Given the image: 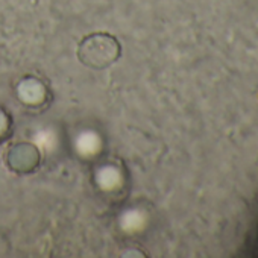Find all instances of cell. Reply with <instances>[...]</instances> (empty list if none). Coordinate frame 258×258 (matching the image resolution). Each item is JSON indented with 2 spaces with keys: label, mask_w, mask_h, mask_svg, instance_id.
I'll return each mask as SVG.
<instances>
[{
  "label": "cell",
  "mask_w": 258,
  "mask_h": 258,
  "mask_svg": "<svg viewBox=\"0 0 258 258\" xmlns=\"http://www.w3.org/2000/svg\"><path fill=\"white\" fill-rule=\"evenodd\" d=\"M5 164L16 175H31L41 164V151L32 142H16L5 152Z\"/></svg>",
  "instance_id": "cell-2"
},
{
  "label": "cell",
  "mask_w": 258,
  "mask_h": 258,
  "mask_svg": "<svg viewBox=\"0 0 258 258\" xmlns=\"http://www.w3.org/2000/svg\"><path fill=\"white\" fill-rule=\"evenodd\" d=\"M16 96L23 106L40 108L50 99V90L47 84L37 76H25L16 85Z\"/></svg>",
  "instance_id": "cell-3"
},
{
  "label": "cell",
  "mask_w": 258,
  "mask_h": 258,
  "mask_svg": "<svg viewBox=\"0 0 258 258\" xmlns=\"http://www.w3.org/2000/svg\"><path fill=\"white\" fill-rule=\"evenodd\" d=\"M11 127H13L11 115L5 108L0 106V142L5 140L11 134Z\"/></svg>",
  "instance_id": "cell-4"
},
{
  "label": "cell",
  "mask_w": 258,
  "mask_h": 258,
  "mask_svg": "<svg viewBox=\"0 0 258 258\" xmlns=\"http://www.w3.org/2000/svg\"><path fill=\"white\" fill-rule=\"evenodd\" d=\"M76 56L87 69L105 70L120 59L121 44L118 38L109 32H91L79 41Z\"/></svg>",
  "instance_id": "cell-1"
}]
</instances>
